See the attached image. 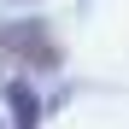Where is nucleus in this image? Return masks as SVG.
Wrapping results in <instances>:
<instances>
[{"mask_svg":"<svg viewBox=\"0 0 129 129\" xmlns=\"http://www.w3.org/2000/svg\"><path fill=\"white\" fill-rule=\"evenodd\" d=\"M0 53L29 64V71H59L64 64V47L53 41V29L41 24V18H24V24H6L0 29Z\"/></svg>","mask_w":129,"mask_h":129,"instance_id":"obj_1","label":"nucleus"},{"mask_svg":"<svg viewBox=\"0 0 129 129\" xmlns=\"http://www.w3.org/2000/svg\"><path fill=\"white\" fill-rule=\"evenodd\" d=\"M6 100H12V129H35L41 123V100L29 94V82H12Z\"/></svg>","mask_w":129,"mask_h":129,"instance_id":"obj_2","label":"nucleus"}]
</instances>
